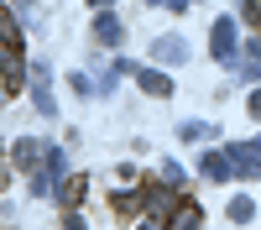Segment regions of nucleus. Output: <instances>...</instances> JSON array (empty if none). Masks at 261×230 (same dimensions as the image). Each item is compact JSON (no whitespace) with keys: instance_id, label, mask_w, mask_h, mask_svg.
Masks as SVG:
<instances>
[{"instance_id":"18","label":"nucleus","mask_w":261,"mask_h":230,"mask_svg":"<svg viewBox=\"0 0 261 230\" xmlns=\"http://www.w3.org/2000/svg\"><path fill=\"white\" fill-rule=\"evenodd\" d=\"M0 99H6V89H0Z\"/></svg>"},{"instance_id":"3","label":"nucleus","mask_w":261,"mask_h":230,"mask_svg":"<svg viewBox=\"0 0 261 230\" xmlns=\"http://www.w3.org/2000/svg\"><path fill=\"white\" fill-rule=\"evenodd\" d=\"M32 99H37L42 115H58V99H53V89H47V68H32Z\"/></svg>"},{"instance_id":"4","label":"nucleus","mask_w":261,"mask_h":230,"mask_svg":"<svg viewBox=\"0 0 261 230\" xmlns=\"http://www.w3.org/2000/svg\"><path fill=\"white\" fill-rule=\"evenodd\" d=\"M167 230H204V209L199 204H178V209H172V220H167Z\"/></svg>"},{"instance_id":"13","label":"nucleus","mask_w":261,"mask_h":230,"mask_svg":"<svg viewBox=\"0 0 261 230\" xmlns=\"http://www.w3.org/2000/svg\"><path fill=\"white\" fill-rule=\"evenodd\" d=\"M178 136H183V141H199V136H209V125H204V120H183Z\"/></svg>"},{"instance_id":"5","label":"nucleus","mask_w":261,"mask_h":230,"mask_svg":"<svg viewBox=\"0 0 261 230\" xmlns=\"http://www.w3.org/2000/svg\"><path fill=\"white\" fill-rule=\"evenodd\" d=\"M199 167H204V178H214V183H225V178L235 173V162H230V152H209V157H204Z\"/></svg>"},{"instance_id":"15","label":"nucleus","mask_w":261,"mask_h":230,"mask_svg":"<svg viewBox=\"0 0 261 230\" xmlns=\"http://www.w3.org/2000/svg\"><path fill=\"white\" fill-rule=\"evenodd\" d=\"M246 105H251V115H256V120H261V89H256V94H251V99H246Z\"/></svg>"},{"instance_id":"9","label":"nucleus","mask_w":261,"mask_h":230,"mask_svg":"<svg viewBox=\"0 0 261 230\" xmlns=\"http://www.w3.org/2000/svg\"><path fill=\"white\" fill-rule=\"evenodd\" d=\"M0 47H21V27H16V16L0 6Z\"/></svg>"},{"instance_id":"1","label":"nucleus","mask_w":261,"mask_h":230,"mask_svg":"<svg viewBox=\"0 0 261 230\" xmlns=\"http://www.w3.org/2000/svg\"><path fill=\"white\" fill-rule=\"evenodd\" d=\"M235 37H241V32H235V16L214 21V58H220V63H235Z\"/></svg>"},{"instance_id":"17","label":"nucleus","mask_w":261,"mask_h":230,"mask_svg":"<svg viewBox=\"0 0 261 230\" xmlns=\"http://www.w3.org/2000/svg\"><path fill=\"white\" fill-rule=\"evenodd\" d=\"M6 178H11V173H6V162H0V188H6Z\"/></svg>"},{"instance_id":"6","label":"nucleus","mask_w":261,"mask_h":230,"mask_svg":"<svg viewBox=\"0 0 261 230\" xmlns=\"http://www.w3.org/2000/svg\"><path fill=\"white\" fill-rule=\"evenodd\" d=\"M11 157H16L21 167H37V162H47V146H42V141H16Z\"/></svg>"},{"instance_id":"10","label":"nucleus","mask_w":261,"mask_h":230,"mask_svg":"<svg viewBox=\"0 0 261 230\" xmlns=\"http://www.w3.org/2000/svg\"><path fill=\"white\" fill-rule=\"evenodd\" d=\"M94 37H99V42H110V47H115V42H120V21L99 11V21H94Z\"/></svg>"},{"instance_id":"16","label":"nucleus","mask_w":261,"mask_h":230,"mask_svg":"<svg viewBox=\"0 0 261 230\" xmlns=\"http://www.w3.org/2000/svg\"><path fill=\"white\" fill-rule=\"evenodd\" d=\"M167 6H172V11H188V6H193V0H167Z\"/></svg>"},{"instance_id":"12","label":"nucleus","mask_w":261,"mask_h":230,"mask_svg":"<svg viewBox=\"0 0 261 230\" xmlns=\"http://www.w3.org/2000/svg\"><path fill=\"white\" fill-rule=\"evenodd\" d=\"M251 215H256V204H251V199H230V220H235V225H246Z\"/></svg>"},{"instance_id":"14","label":"nucleus","mask_w":261,"mask_h":230,"mask_svg":"<svg viewBox=\"0 0 261 230\" xmlns=\"http://www.w3.org/2000/svg\"><path fill=\"white\" fill-rule=\"evenodd\" d=\"M68 230H84V220H79V209H68V220H63Z\"/></svg>"},{"instance_id":"7","label":"nucleus","mask_w":261,"mask_h":230,"mask_svg":"<svg viewBox=\"0 0 261 230\" xmlns=\"http://www.w3.org/2000/svg\"><path fill=\"white\" fill-rule=\"evenodd\" d=\"M136 79H141V89H146V94H157V99H167V94H172V79H167V73H157V68H141Z\"/></svg>"},{"instance_id":"11","label":"nucleus","mask_w":261,"mask_h":230,"mask_svg":"<svg viewBox=\"0 0 261 230\" xmlns=\"http://www.w3.org/2000/svg\"><path fill=\"white\" fill-rule=\"evenodd\" d=\"M136 209H146V194H141V199H136V194H115V215H125V220H130Z\"/></svg>"},{"instance_id":"2","label":"nucleus","mask_w":261,"mask_h":230,"mask_svg":"<svg viewBox=\"0 0 261 230\" xmlns=\"http://www.w3.org/2000/svg\"><path fill=\"white\" fill-rule=\"evenodd\" d=\"M230 162H235V173H261V136L230 146Z\"/></svg>"},{"instance_id":"8","label":"nucleus","mask_w":261,"mask_h":230,"mask_svg":"<svg viewBox=\"0 0 261 230\" xmlns=\"http://www.w3.org/2000/svg\"><path fill=\"white\" fill-rule=\"evenodd\" d=\"M151 53H157L162 63H183V58H188V47H183V37H157V47H151Z\"/></svg>"}]
</instances>
